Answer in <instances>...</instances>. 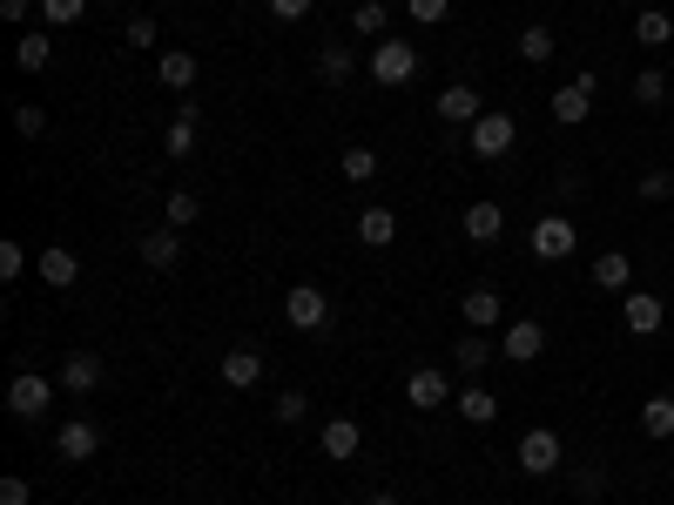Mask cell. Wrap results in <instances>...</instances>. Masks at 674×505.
Returning a JSON list of instances; mask_svg holds the SVG:
<instances>
[{"mask_svg": "<svg viewBox=\"0 0 674 505\" xmlns=\"http://www.w3.org/2000/svg\"><path fill=\"white\" fill-rule=\"evenodd\" d=\"M459 223H465L472 243H499V237H506V209H499V203H465Z\"/></svg>", "mask_w": 674, "mask_h": 505, "instance_id": "14", "label": "cell"}, {"mask_svg": "<svg viewBox=\"0 0 674 505\" xmlns=\"http://www.w3.org/2000/svg\"><path fill=\"white\" fill-rule=\"evenodd\" d=\"M459 310H465V324H472V330H493V324L506 317L499 290H486V284H480V290H465V303H459Z\"/></svg>", "mask_w": 674, "mask_h": 505, "instance_id": "18", "label": "cell"}, {"mask_svg": "<svg viewBox=\"0 0 674 505\" xmlns=\"http://www.w3.org/2000/svg\"><path fill=\"white\" fill-rule=\"evenodd\" d=\"M163 148L176 155V163H182V155H196V101H182V115H176V122H169Z\"/></svg>", "mask_w": 674, "mask_h": 505, "instance_id": "27", "label": "cell"}, {"mask_svg": "<svg viewBox=\"0 0 674 505\" xmlns=\"http://www.w3.org/2000/svg\"><path fill=\"white\" fill-rule=\"evenodd\" d=\"M385 21H391V8H385V0H358V8H351V27H358V34H371V41L385 34Z\"/></svg>", "mask_w": 674, "mask_h": 505, "instance_id": "31", "label": "cell"}, {"mask_svg": "<svg viewBox=\"0 0 674 505\" xmlns=\"http://www.w3.org/2000/svg\"><path fill=\"white\" fill-rule=\"evenodd\" d=\"M351 74H358V55H351L344 41H331V48H317V82H324V88H344Z\"/></svg>", "mask_w": 674, "mask_h": 505, "instance_id": "16", "label": "cell"}, {"mask_svg": "<svg viewBox=\"0 0 674 505\" xmlns=\"http://www.w3.org/2000/svg\"><path fill=\"white\" fill-rule=\"evenodd\" d=\"M163 209H169V229H189L196 216H203V196H196V189H176Z\"/></svg>", "mask_w": 674, "mask_h": 505, "instance_id": "32", "label": "cell"}, {"mask_svg": "<svg viewBox=\"0 0 674 505\" xmlns=\"http://www.w3.org/2000/svg\"><path fill=\"white\" fill-rule=\"evenodd\" d=\"M365 505H399V498H391V492H365Z\"/></svg>", "mask_w": 674, "mask_h": 505, "instance_id": "46", "label": "cell"}, {"mask_svg": "<svg viewBox=\"0 0 674 505\" xmlns=\"http://www.w3.org/2000/svg\"><path fill=\"white\" fill-rule=\"evenodd\" d=\"M641 432H648V438H674V398H667V392H654V398L641 405Z\"/></svg>", "mask_w": 674, "mask_h": 505, "instance_id": "26", "label": "cell"}, {"mask_svg": "<svg viewBox=\"0 0 674 505\" xmlns=\"http://www.w3.org/2000/svg\"><path fill=\"white\" fill-rule=\"evenodd\" d=\"M480 95H472L465 82H452V88H439V122H480Z\"/></svg>", "mask_w": 674, "mask_h": 505, "instance_id": "19", "label": "cell"}, {"mask_svg": "<svg viewBox=\"0 0 674 505\" xmlns=\"http://www.w3.org/2000/svg\"><path fill=\"white\" fill-rule=\"evenodd\" d=\"M593 284H601V290H627V284H634V256H627V250L593 256Z\"/></svg>", "mask_w": 674, "mask_h": 505, "instance_id": "21", "label": "cell"}, {"mask_svg": "<svg viewBox=\"0 0 674 505\" xmlns=\"http://www.w3.org/2000/svg\"><path fill=\"white\" fill-rule=\"evenodd\" d=\"M55 384H61V377L21 371V377L8 384V411H14V418H48V405H55Z\"/></svg>", "mask_w": 674, "mask_h": 505, "instance_id": "5", "label": "cell"}, {"mask_svg": "<svg viewBox=\"0 0 674 505\" xmlns=\"http://www.w3.org/2000/svg\"><path fill=\"white\" fill-rule=\"evenodd\" d=\"M122 41L149 55V48H155V21H149V14H135V21H129V34H122Z\"/></svg>", "mask_w": 674, "mask_h": 505, "instance_id": "42", "label": "cell"}, {"mask_svg": "<svg viewBox=\"0 0 674 505\" xmlns=\"http://www.w3.org/2000/svg\"><path fill=\"white\" fill-rule=\"evenodd\" d=\"M634 101L661 108V101H667V74H661V68H641V74H634Z\"/></svg>", "mask_w": 674, "mask_h": 505, "instance_id": "30", "label": "cell"}, {"mask_svg": "<svg viewBox=\"0 0 674 505\" xmlns=\"http://www.w3.org/2000/svg\"><path fill=\"white\" fill-rule=\"evenodd\" d=\"M634 196H641V203H667V196H674V169H648Z\"/></svg>", "mask_w": 674, "mask_h": 505, "instance_id": "35", "label": "cell"}, {"mask_svg": "<svg viewBox=\"0 0 674 505\" xmlns=\"http://www.w3.org/2000/svg\"><path fill=\"white\" fill-rule=\"evenodd\" d=\"M391 237H399V216H391L385 203H365V209H358V243H365V250H385Z\"/></svg>", "mask_w": 674, "mask_h": 505, "instance_id": "15", "label": "cell"}, {"mask_svg": "<svg viewBox=\"0 0 674 505\" xmlns=\"http://www.w3.org/2000/svg\"><path fill=\"white\" fill-rule=\"evenodd\" d=\"M55 452H61V465H88L102 452V424L95 418H68L61 432H55Z\"/></svg>", "mask_w": 674, "mask_h": 505, "instance_id": "8", "label": "cell"}, {"mask_svg": "<svg viewBox=\"0 0 674 505\" xmlns=\"http://www.w3.org/2000/svg\"><path fill=\"white\" fill-rule=\"evenodd\" d=\"M284 317H291V330H324V324H331V303H324V290H317V284H297V290L284 297Z\"/></svg>", "mask_w": 674, "mask_h": 505, "instance_id": "9", "label": "cell"}, {"mask_svg": "<svg viewBox=\"0 0 674 505\" xmlns=\"http://www.w3.org/2000/svg\"><path fill=\"white\" fill-rule=\"evenodd\" d=\"M512 142H520V122H512V115H499V108H486L480 122H472V155H480V163H499Z\"/></svg>", "mask_w": 674, "mask_h": 505, "instance_id": "3", "label": "cell"}, {"mask_svg": "<svg viewBox=\"0 0 674 505\" xmlns=\"http://www.w3.org/2000/svg\"><path fill=\"white\" fill-rule=\"evenodd\" d=\"M527 250H533L540 263H567V256L580 250V229H574L567 216H540V223H533V237H527Z\"/></svg>", "mask_w": 674, "mask_h": 505, "instance_id": "2", "label": "cell"}, {"mask_svg": "<svg viewBox=\"0 0 674 505\" xmlns=\"http://www.w3.org/2000/svg\"><path fill=\"white\" fill-rule=\"evenodd\" d=\"M155 74H163V88H176V95H182V88H196V55H182V48H176V55L155 61Z\"/></svg>", "mask_w": 674, "mask_h": 505, "instance_id": "28", "label": "cell"}, {"mask_svg": "<svg viewBox=\"0 0 674 505\" xmlns=\"http://www.w3.org/2000/svg\"><path fill=\"white\" fill-rule=\"evenodd\" d=\"M310 418V398L304 392H276V424H304Z\"/></svg>", "mask_w": 674, "mask_h": 505, "instance_id": "37", "label": "cell"}, {"mask_svg": "<svg viewBox=\"0 0 674 505\" xmlns=\"http://www.w3.org/2000/svg\"><path fill=\"white\" fill-rule=\"evenodd\" d=\"M338 169H344L351 182H371V176H378V148H344Z\"/></svg>", "mask_w": 674, "mask_h": 505, "instance_id": "33", "label": "cell"}, {"mask_svg": "<svg viewBox=\"0 0 674 505\" xmlns=\"http://www.w3.org/2000/svg\"><path fill=\"white\" fill-rule=\"evenodd\" d=\"M540 351H546V324H533V317L506 324V337H499V358H506V364H533Z\"/></svg>", "mask_w": 674, "mask_h": 505, "instance_id": "11", "label": "cell"}, {"mask_svg": "<svg viewBox=\"0 0 674 505\" xmlns=\"http://www.w3.org/2000/svg\"><path fill=\"white\" fill-rule=\"evenodd\" d=\"M405 405H412V411H446V405H452V377H446L439 364H418V371L405 377Z\"/></svg>", "mask_w": 674, "mask_h": 505, "instance_id": "6", "label": "cell"}, {"mask_svg": "<svg viewBox=\"0 0 674 505\" xmlns=\"http://www.w3.org/2000/svg\"><path fill=\"white\" fill-rule=\"evenodd\" d=\"M418 68H425V55H418L412 41H378V48H371V82H378V88L418 82Z\"/></svg>", "mask_w": 674, "mask_h": 505, "instance_id": "1", "label": "cell"}, {"mask_svg": "<svg viewBox=\"0 0 674 505\" xmlns=\"http://www.w3.org/2000/svg\"><path fill=\"white\" fill-rule=\"evenodd\" d=\"M27 8H34V0H0V14H8V21H27Z\"/></svg>", "mask_w": 674, "mask_h": 505, "instance_id": "45", "label": "cell"}, {"mask_svg": "<svg viewBox=\"0 0 674 505\" xmlns=\"http://www.w3.org/2000/svg\"><path fill=\"white\" fill-rule=\"evenodd\" d=\"M14 61H21L27 74H42V68L55 61V41H48V34H42V27H34V34H21V41H14Z\"/></svg>", "mask_w": 674, "mask_h": 505, "instance_id": "25", "label": "cell"}, {"mask_svg": "<svg viewBox=\"0 0 674 505\" xmlns=\"http://www.w3.org/2000/svg\"><path fill=\"white\" fill-rule=\"evenodd\" d=\"M452 364H465V371H486L493 364V344L472 330V337H459V351H452Z\"/></svg>", "mask_w": 674, "mask_h": 505, "instance_id": "34", "label": "cell"}, {"mask_svg": "<svg viewBox=\"0 0 674 505\" xmlns=\"http://www.w3.org/2000/svg\"><path fill=\"white\" fill-rule=\"evenodd\" d=\"M620 317H627L634 337H654V330L667 324V303H661L654 290H627V297H620Z\"/></svg>", "mask_w": 674, "mask_h": 505, "instance_id": "10", "label": "cell"}, {"mask_svg": "<svg viewBox=\"0 0 674 505\" xmlns=\"http://www.w3.org/2000/svg\"><path fill=\"white\" fill-rule=\"evenodd\" d=\"M74 277H82V256H74V250H42V284L68 290Z\"/></svg>", "mask_w": 674, "mask_h": 505, "instance_id": "22", "label": "cell"}, {"mask_svg": "<svg viewBox=\"0 0 674 505\" xmlns=\"http://www.w3.org/2000/svg\"><path fill=\"white\" fill-rule=\"evenodd\" d=\"M317 445H324V458H358L365 452V424L358 418H324V432H317Z\"/></svg>", "mask_w": 674, "mask_h": 505, "instance_id": "12", "label": "cell"}, {"mask_svg": "<svg viewBox=\"0 0 674 505\" xmlns=\"http://www.w3.org/2000/svg\"><path fill=\"white\" fill-rule=\"evenodd\" d=\"M27 498H34V485H27V479H14V472L0 479V505H27Z\"/></svg>", "mask_w": 674, "mask_h": 505, "instance_id": "43", "label": "cell"}, {"mask_svg": "<svg viewBox=\"0 0 674 505\" xmlns=\"http://www.w3.org/2000/svg\"><path fill=\"white\" fill-rule=\"evenodd\" d=\"M257 377H263V351H229L223 358V384H236V392H250Z\"/></svg>", "mask_w": 674, "mask_h": 505, "instance_id": "24", "label": "cell"}, {"mask_svg": "<svg viewBox=\"0 0 674 505\" xmlns=\"http://www.w3.org/2000/svg\"><path fill=\"white\" fill-rule=\"evenodd\" d=\"M21 269H27V250H21V243L8 237V243H0V277H8V284H14V277H21Z\"/></svg>", "mask_w": 674, "mask_h": 505, "instance_id": "40", "label": "cell"}, {"mask_svg": "<svg viewBox=\"0 0 674 505\" xmlns=\"http://www.w3.org/2000/svg\"><path fill=\"white\" fill-rule=\"evenodd\" d=\"M82 8H88V0H42V21H48V27H68V21H82Z\"/></svg>", "mask_w": 674, "mask_h": 505, "instance_id": "38", "label": "cell"}, {"mask_svg": "<svg viewBox=\"0 0 674 505\" xmlns=\"http://www.w3.org/2000/svg\"><path fill=\"white\" fill-rule=\"evenodd\" d=\"M520 472H527V479H553V472H560V432L533 424V432L520 438Z\"/></svg>", "mask_w": 674, "mask_h": 505, "instance_id": "7", "label": "cell"}, {"mask_svg": "<svg viewBox=\"0 0 674 505\" xmlns=\"http://www.w3.org/2000/svg\"><path fill=\"white\" fill-rule=\"evenodd\" d=\"M142 263L149 269H176L182 263V229H149V237H142Z\"/></svg>", "mask_w": 674, "mask_h": 505, "instance_id": "17", "label": "cell"}, {"mask_svg": "<svg viewBox=\"0 0 674 505\" xmlns=\"http://www.w3.org/2000/svg\"><path fill=\"white\" fill-rule=\"evenodd\" d=\"M14 129H21L27 142H34V135H48V108H34V101H21V108H14Z\"/></svg>", "mask_w": 674, "mask_h": 505, "instance_id": "39", "label": "cell"}, {"mask_svg": "<svg viewBox=\"0 0 674 505\" xmlns=\"http://www.w3.org/2000/svg\"><path fill=\"white\" fill-rule=\"evenodd\" d=\"M593 88H601V82H593V74H574V82H560V88H553V122H560V129H580L587 122V115H593Z\"/></svg>", "mask_w": 674, "mask_h": 505, "instance_id": "4", "label": "cell"}, {"mask_svg": "<svg viewBox=\"0 0 674 505\" xmlns=\"http://www.w3.org/2000/svg\"><path fill=\"white\" fill-rule=\"evenodd\" d=\"M310 8H317V0H270V14H276V21H304Z\"/></svg>", "mask_w": 674, "mask_h": 505, "instance_id": "44", "label": "cell"}, {"mask_svg": "<svg viewBox=\"0 0 674 505\" xmlns=\"http://www.w3.org/2000/svg\"><path fill=\"white\" fill-rule=\"evenodd\" d=\"M55 377H61V392H74V398H88L95 384H102V358H95V351H68Z\"/></svg>", "mask_w": 674, "mask_h": 505, "instance_id": "13", "label": "cell"}, {"mask_svg": "<svg viewBox=\"0 0 674 505\" xmlns=\"http://www.w3.org/2000/svg\"><path fill=\"white\" fill-rule=\"evenodd\" d=\"M405 14H412L418 27H439V21L452 14V0H405Z\"/></svg>", "mask_w": 674, "mask_h": 505, "instance_id": "36", "label": "cell"}, {"mask_svg": "<svg viewBox=\"0 0 674 505\" xmlns=\"http://www.w3.org/2000/svg\"><path fill=\"white\" fill-rule=\"evenodd\" d=\"M674 41V21L661 14V8H641L634 14V48H667Z\"/></svg>", "mask_w": 674, "mask_h": 505, "instance_id": "20", "label": "cell"}, {"mask_svg": "<svg viewBox=\"0 0 674 505\" xmlns=\"http://www.w3.org/2000/svg\"><path fill=\"white\" fill-rule=\"evenodd\" d=\"M574 485H580V498H601V492H607V472H601V465H580Z\"/></svg>", "mask_w": 674, "mask_h": 505, "instance_id": "41", "label": "cell"}, {"mask_svg": "<svg viewBox=\"0 0 674 505\" xmlns=\"http://www.w3.org/2000/svg\"><path fill=\"white\" fill-rule=\"evenodd\" d=\"M452 405H459V418H472V424H493V418H499V398L486 392V384H465Z\"/></svg>", "mask_w": 674, "mask_h": 505, "instance_id": "23", "label": "cell"}, {"mask_svg": "<svg viewBox=\"0 0 674 505\" xmlns=\"http://www.w3.org/2000/svg\"><path fill=\"white\" fill-rule=\"evenodd\" d=\"M553 48H560V41H553V27H520V61H527V68L553 61Z\"/></svg>", "mask_w": 674, "mask_h": 505, "instance_id": "29", "label": "cell"}]
</instances>
